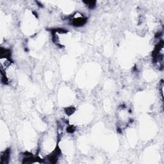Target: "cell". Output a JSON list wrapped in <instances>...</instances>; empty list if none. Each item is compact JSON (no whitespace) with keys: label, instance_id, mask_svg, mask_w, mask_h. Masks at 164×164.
Here are the masks:
<instances>
[{"label":"cell","instance_id":"obj_1","mask_svg":"<svg viewBox=\"0 0 164 164\" xmlns=\"http://www.w3.org/2000/svg\"><path fill=\"white\" fill-rule=\"evenodd\" d=\"M71 24H73L74 26H81L83 25L86 19L83 17V16H73L71 19Z\"/></svg>","mask_w":164,"mask_h":164}]
</instances>
